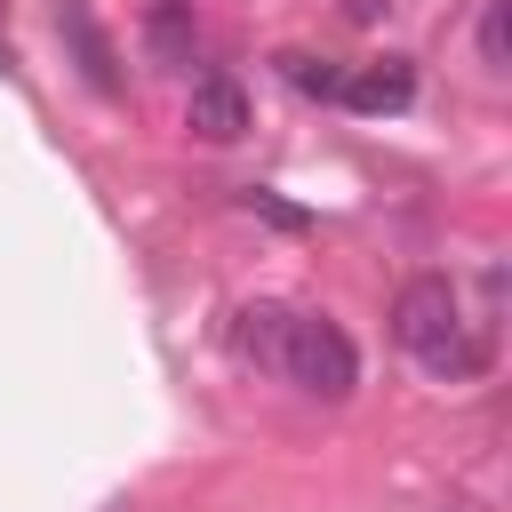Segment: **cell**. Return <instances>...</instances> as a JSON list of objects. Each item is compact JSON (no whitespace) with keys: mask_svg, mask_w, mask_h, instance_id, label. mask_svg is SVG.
<instances>
[{"mask_svg":"<svg viewBox=\"0 0 512 512\" xmlns=\"http://www.w3.org/2000/svg\"><path fill=\"white\" fill-rule=\"evenodd\" d=\"M480 64L512 72V0H480Z\"/></svg>","mask_w":512,"mask_h":512,"instance_id":"cell-9","label":"cell"},{"mask_svg":"<svg viewBox=\"0 0 512 512\" xmlns=\"http://www.w3.org/2000/svg\"><path fill=\"white\" fill-rule=\"evenodd\" d=\"M184 128H192L200 144H240V136H248V88H240L232 72H200L192 96H184Z\"/></svg>","mask_w":512,"mask_h":512,"instance_id":"cell-3","label":"cell"},{"mask_svg":"<svg viewBox=\"0 0 512 512\" xmlns=\"http://www.w3.org/2000/svg\"><path fill=\"white\" fill-rule=\"evenodd\" d=\"M56 32L72 40V56H80V80H88L96 96H120V64H112V40L96 32L88 0H64V8H56Z\"/></svg>","mask_w":512,"mask_h":512,"instance_id":"cell-5","label":"cell"},{"mask_svg":"<svg viewBox=\"0 0 512 512\" xmlns=\"http://www.w3.org/2000/svg\"><path fill=\"white\" fill-rule=\"evenodd\" d=\"M336 104H352V112H408V104H416V64H408V56L360 64V72H344V96H336Z\"/></svg>","mask_w":512,"mask_h":512,"instance_id":"cell-4","label":"cell"},{"mask_svg":"<svg viewBox=\"0 0 512 512\" xmlns=\"http://www.w3.org/2000/svg\"><path fill=\"white\" fill-rule=\"evenodd\" d=\"M392 336H400V352L424 368V376H480L488 368V344L472 336V320H464V296H456V280L448 272H416V280H400V296H392Z\"/></svg>","mask_w":512,"mask_h":512,"instance_id":"cell-1","label":"cell"},{"mask_svg":"<svg viewBox=\"0 0 512 512\" xmlns=\"http://www.w3.org/2000/svg\"><path fill=\"white\" fill-rule=\"evenodd\" d=\"M344 16H352V24H376V16H384V0H344Z\"/></svg>","mask_w":512,"mask_h":512,"instance_id":"cell-11","label":"cell"},{"mask_svg":"<svg viewBox=\"0 0 512 512\" xmlns=\"http://www.w3.org/2000/svg\"><path fill=\"white\" fill-rule=\"evenodd\" d=\"M248 208H256V216H272L280 232H304V208H288V200H272V192H248Z\"/></svg>","mask_w":512,"mask_h":512,"instance_id":"cell-10","label":"cell"},{"mask_svg":"<svg viewBox=\"0 0 512 512\" xmlns=\"http://www.w3.org/2000/svg\"><path fill=\"white\" fill-rule=\"evenodd\" d=\"M280 336H288V304H240V312H232V352H240V360L272 368V360H280Z\"/></svg>","mask_w":512,"mask_h":512,"instance_id":"cell-6","label":"cell"},{"mask_svg":"<svg viewBox=\"0 0 512 512\" xmlns=\"http://www.w3.org/2000/svg\"><path fill=\"white\" fill-rule=\"evenodd\" d=\"M272 368L312 400H352V384H360V352L328 312H288V336H280Z\"/></svg>","mask_w":512,"mask_h":512,"instance_id":"cell-2","label":"cell"},{"mask_svg":"<svg viewBox=\"0 0 512 512\" xmlns=\"http://www.w3.org/2000/svg\"><path fill=\"white\" fill-rule=\"evenodd\" d=\"M280 72H288V88H296V96H320V104H336V96H344V64H336V56H304V48H288V56H280Z\"/></svg>","mask_w":512,"mask_h":512,"instance_id":"cell-8","label":"cell"},{"mask_svg":"<svg viewBox=\"0 0 512 512\" xmlns=\"http://www.w3.org/2000/svg\"><path fill=\"white\" fill-rule=\"evenodd\" d=\"M144 40H152V56H160V64H184V56H192V40H200V24H192V0H152V16H144Z\"/></svg>","mask_w":512,"mask_h":512,"instance_id":"cell-7","label":"cell"}]
</instances>
